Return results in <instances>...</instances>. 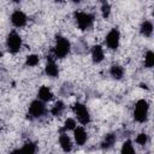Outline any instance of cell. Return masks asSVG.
<instances>
[{
    "instance_id": "obj_12",
    "label": "cell",
    "mask_w": 154,
    "mask_h": 154,
    "mask_svg": "<svg viewBox=\"0 0 154 154\" xmlns=\"http://www.w3.org/2000/svg\"><path fill=\"white\" fill-rule=\"evenodd\" d=\"M90 55H91V61L94 64H100L105 59V49L101 45L96 43L94 46H91L90 48Z\"/></svg>"
},
{
    "instance_id": "obj_7",
    "label": "cell",
    "mask_w": 154,
    "mask_h": 154,
    "mask_svg": "<svg viewBox=\"0 0 154 154\" xmlns=\"http://www.w3.org/2000/svg\"><path fill=\"white\" fill-rule=\"evenodd\" d=\"M120 31L118 28H112L105 36V45L111 51H117L120 46Z\"/></svg>"
},
{
    "instance_id": "obj_22",
    "label": "cell",
    "mask_w": 154,
    "mask_h": 154,
    "mask_svg": "<svg viewBox=\"0 0 154 154\" xmlns=\"http://www.w3.org/2000/svg\"><path fill=\"white\" fill-rule=\"evenodd\" d=\"M38 63H40V57L37 54L32 53V54L26 55V58H25V66H28V67H35L38 65Z\"/></svg>"
},
{
    "instance_id": "obj_13",
    "label": "cell",
    "mask_w": 154,
    "mask_h": 154,
    "mask_svg": "<svg viewBox=\"0 0 154 154\" xmlns=\"http://www.w3.org/2000/svg\"><path fill=\"white\" fill-rule=\"evenodd\" d=\"M116 142H117V135L114 132H108V134H106L103 136V138H102V141L100 143V147L103 150H109V149H112L114 147Z\"/></svg>"
},
{
    "instance_id": "obj_19",
    "label": "cell",
    "mask_w": 154,
    "mask_h": 154,
    "mask_svg": "<svg viewBox=\"0 0 154 154\" xmlns=\"http://www.w3.org/2000/svg\"><path fill=\"white\" fill-rule=\"evenodd\" d=\"M120 154H136L134 143L131 140H125L120 147Z\"/></svg>"
},
{
    "instance_id": "obj_24",
    "label": "cell",
    "mask_w": 154,
    "mask_h": 154,
    "mask_svg": "<svg viewBox=\"0 0 154 154\" xmlns=\"http://www.w3.org/2000/svg\"><path fill=\"white\" fill-rule=\"evenodd\" d=\"M148 141H149V137H148V135L146 134V132H140V134H137L136 135V137H135V142L137 143V144H140V146H146L147 143H148Z\"/></svg>"
},
{
    "instance_id": "obj_3",
    "label": "cell",
    "mask_w": 154,
    "mask_h": 154,
    "mask_svg": "<svg viewBox=\"0 0 154 154\" xmlns=\"http://www.w3.org/2000/svg\"><path fill=\"white\" fill-rule=\"evenodd\" d=\"M149 109H150V106H149V102L146 99L137 100L135 102L134 112H132L134 120L136 123H140V124L146 123L148 120V117H149Z\"/></svg>"
},
{
    "instance_id": "obj_21",
    "label": "cell",
    "mask_w": 154,
    "mask_h": 154,
    "mask_svg": "<svg viewBox=\"0 0 154 154\" xmlns=\"http://www.w3.org/2000/svg\"><path fill=\"white\" fill-rule=\"evenodd\" d=\"M76 126H77V120H76L75 118H71V117H70V118H66V119H65L61 131H65V132H67V131H73Z\"/></svg>"
},
{
    "instance_id": "obj_23",
    "label": "cell",
    "mask_w": 154,
    "mask_h": 154,
    "mask_svg": "<svg viewBox=\"0 0 154 154\" xmlns=\"http://www.w3.org/2000/svg\"><path fill=\"white\" fill-rule=\"evenodd\" d=\"M143 63H144V66H146L147 69H152V67L154 66V52H153V51L149 49V51L146 52Z\"/></svg>"
},
{
    "instance_id": "obj_4",
    "label": "cell",
    "mask_w": 154,
    "mask_h": 154,
    "mask_svg": "<svg viewBox=\"0 0 154 154\" xmlns=\"http://www.w3.org/2000/svg\"><path fill=\"white\" fill-rule=\"evenodd\" d=\"M72 112L75 114V119L77 120V123H79L82 126L84 125H88L90 122H91V116H90V112L88 109V107L82 103V102H75L72 105Z\"/></svg>"
},
{
    "instance_id": "obj_15",
    "label": "cell",
    "mask_w": 154,
    "mask_h": 154,
    "mask_svg": "<svg viewBox=\"0 0 154 154\" xmlns=\"http://www.w3.org/2000/svg\"><path fill=\"white\" fill-rule=\"evenodd\" d=\"M153 31H154L153 22L149 19H144L140 25V34L146 38H150L153 36Z\"/></svg>"
},
{
    "instance_id": "obj_14",
    "label": "cell",
    "mask_w": 154,
    "mask_h": 154,
    "mask_svg": "<svg viewBox=\"0 0 154 154\" xmlns=\"http://www.w3.org/2000/svg\"><path fill=\"white\" fill-rule=\"evenodd\" d=\"M37 99L46 103V102H49V101H52L54 99V94H53V91H52V89L49 87L42 85L37 91Z\"/></svg>"
},
{
    "instance_id": "obj_2",
    "label": "cell",
    "mask_w": 154,
    "mask_h": 154,
    "mask_svg": "<svg viewBox=\"0 0 154 154\" xmlns=\"http://www.w3.org/2000/svg\"><path fill=\"white\" fill-rule=\"evenodd\" d=\"M73 19H75L77 28L82 31H85L93 26V24L95 22V16L88 11L76 10L73 12Z\"/></svg>"
},
{
    "instance_id": "obj_9",
    "label": "cell",
    "mask_w": 154,
    "mask_h": 154,
    "mask_svg": "<svg viewBox=\"0 0 154 154\" xmlns=\"http://www.w3.org/2000/svg\"><path fill=\"white\" fill-rule=\"evenodd\" d=\"M72 137H73V142L77 146H84L88 141V132L84 129V126L82 125H77L75 128V130L72 131Z\"/></svg>"
},
{
    "instance_id": "obj_6",
    "label": "cell",
    "mask_w": 154,
    "mask_h": 154,
    "mask_svg": "<svg viewBox=\"0 0 154 154\" xmlns=\"http://www.w3.org/2000/svg\"><path fill=\"white\" fill-rule=\"evenodd\" d=\"M48 109L46 107V103L40 101L38 99L36 100H32L29 105V108H28V118L30 120H34V119H40L42 117H45L47 114Z\"/></svg>"
},
{
    "instance_id": "obj_11",
    "label": "cell",
    "mask_w": 154,
    "mask_h": 154,
    "mask_svg": "<svg viewBox=\"0 0 154 154\" xmlns=\"http://www.w3.org/2000/svg\"><path fill=\"white\" fill-rule=\"evenodd\" d=\"M59 66L55 63V59L53 57H49L45 65V73L51 78H57L59 76Z\"/></svg>"
},
{
    "instance_id": "obj_17",
    "label": "cell",
    "mask_w": 154,
    "mask_h": 154,
    "mask_svg": "<svg viewBox=\"0 0 154 154\" xmlns=\"http://www.w3.org/2000/svg\"><path fill=\"white\" fill-rule=\"evenodd\" d=\"M65 109H66L65 102L61 101V100H58V101H55L54 105L51 107L49 113H51L53 117H60V116H63V113L65 112Z\"/></svg>"
},
{
    "instance_id": "obj_10",
    "label": "cell",
    "mask_w": 154,
    "mask_h": 154,
    "mask_svg": "<svg viewBox=\"0 0 154 154\" xmlns=\"http://www.w3.org/2000/svg\"><path fill=\"white\" fill-rule=\"evenodd\" d=\"M58 142H59V147L61 148V150H63L64 153H70V152H72V149H73V141H72V138L67 135V132L61 131V132L59 134Z\"/></svg>"
},
{
    "instance_id": "obj_25",
    "label": "cell",
    "mask_w": 154,
    "mask_h": 154,
    "mask_svg": "<svg viewBox=\"0 0 154 154\" xmlns=\"http://www.w3.org/2000/svg\"><path fill=\"white\" fill-rule=\"evenodd\" d=\"M10 154H23V153H22L20 149H13V150L10 152Z\"/></svg>"
},
{
    "instance_id": "obj_8",
    "label": "cell",
    "mask_w": 154,
    "mask_h": 154,
    "mask_svg": "<svg viewBox=\"0 0 154 154\" xmlns=\"http://www.w3.org/2000/svg\"><path fill=\"white\" fill-rule=\"evenodd\" d=\"M10 22H11V24L16 29H20V28H24L26 25V23H28V16H26V13L24 11L17 8V10H14L11 13Z\"/></svg>"
},
{
    "instance_id": "obj_20",
    "label": "cell",
    "mask_w": 154,
    "mask_h": 154,
    "mask_svg": "<svg viewBox=\"0 0 154 154\" xmlns=\"http://www.w3.org/2000/svg\"><path fill=\"white\" fill-rule=\"evenodd\" d=\"M111 11H112V7L109 5V2L107 1H102L101 2V6H100V13H101V17L103 19H108L109 16H111Z\"/></svg>"
},
{
    "instance_id": "obj_18",
    "label": "cell",
    "mask_w": 154,
    "mask_h": 154,
    "mask_svg": "<svg viewBox=\"0 0 154 154\" xmlns=\"http://www.w3.org/2000/svg\"><path fill=\"white\" fill-rule=\"evenodd\" d=\"M20 150H22L23 154H36V152H37V144L35 142L30 141V140L29 141H25L24 144L22 146Z\"/></svg>"
},
{
    "instance_id": "obj_16",
    "label": "cell",
    "mask_w": 154,
    "mask_h": 154,
    "mask_svg": "<svg viewBox=\"0 0 154 154\" xmlns=\"http://www.w3.org/2000/svg\"><path fill=\"white\" fill-rule=\"evenodd\" d=\"M124 75H125V69H124L123 65H120V64H112L109 66V76L113 79L120 81V79H123Z\"/></svg>"
},
{
    "instance_id": "obj_1",
    "label": "cell",
    "mask_w": 154,
    "mask_h": 154,
    "mask_svg": "<svg viewBox=\"0 0 154 154\" xmlns=\"http://www.w3.org/2000/svg\"><path fill=\"white\" fill-rule=\"evenodd\" d=\"M71 51V42L63 35H57L55 42L52 49V54L54 59H64Z\"/></svg>"
},
{
    "instance_id": "obj_5",
    "label": "cell",
    "mask_w": 154,
    "mask_h": 154,
    "mask_svg": "<svg viewBox=\"0 0 154 154\" xmlns=\"http://www.w3.org/2000/svg\"><path fill=\"white\" fill-rule=\"evenodd\" d=\"M23 40L19 32L16 30H11L6 36V48L11 54H17L22 49Z\"/></svg>"
}]
</instances>
